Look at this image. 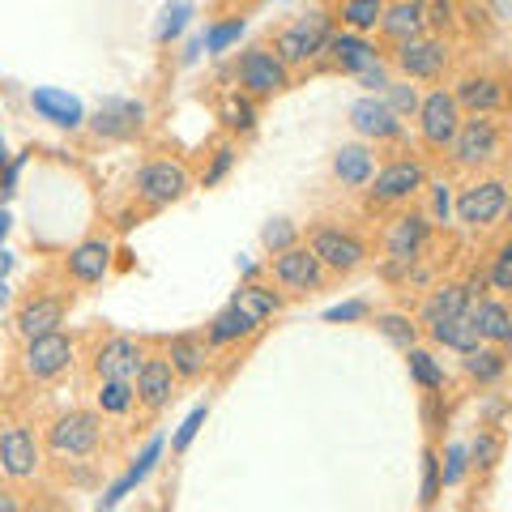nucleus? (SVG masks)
I'll use <instances>...</instances> for the list:
<instances>
[{"mask_svg":"<svg viewBox=\"0 0 512 512\" xmlns=\"http://www.w3.org/2000/svg\"><path fill=\"white\" fill-rule=\"evenodd\" d=\"M111 239L94 235V239H82L73 252H69V278L77 286H99L107 274H111Z\"/></svg>","mask_w":512,"mask_h":512,"instance_id":"obj_20","label":"nucleus"},{"mask_svg":"<svg viewBox=\"0 0 512 512\" xmlns=\"http://www.w3.org/2000/svg\"><path fill=\"white\" fill-rule=\"evenodd\" d=\"M466 474H470V448L466 444H448L444 457H440L444 487H461V483H466Z\"/></svg>","mask_w":512,"mask_h":512,"instance_id":"obj_41","label":"nucleus"},{"mask_svg":"<svg viewBox=\"0 0 512 512\" xmlns=\"http://www.w3.org/2000/svg\"><path fill=\"white\" fill-rule=\"evenodd\" d=\"M231 303H239V308H244L256 325H265L269 316H278L282 312V295L278 291H269V286H261V282H244L235 291V299Z\"/></svg>","mask_w":512,"mask_h":512,"instance_id":"obj_33","label":"nucleus"},{"mask_svg":"<svg viewBox=\"0 0 512 512\" xmlns=\"http://www.w3.org/2000/svg\"><path fill=\"white\" fill-rule=\"evenodd\" d=\"M205 419H210V406H197V410H192L188 419L180 423V431L171 436V453H188V444L197 440V431H201V423H205Z\"/></svg>","mask_w":512,"mask_h":512,"instance_id":"obj_49","label":"nucleus"},{"mask_svg":"<svg viewBox=\"0 0 512 512\" xmlns=\"http://www.w3.org/2000/svg\"><path fill=\"white\" fill-rule=\"evenodd\" d=\"M325 320H329V325H350V320H372V303H367V299L333 303V308H325Z\"/></svg>","mask_w":512,"mask_h":512,"instance_id":"obj_48","label":"nucleus"},{"mask_svg":"<svg viewBox=\"0 0 512 512\" xmlns=\"http://www.w3.org/2000/svg\"><path fill=\"white\" fill-rule=\"evenodd\" d=\"M491 9L500 22H512V0H491Z\"/></svg>","mask_w":512,"mask_h":512,"instance_id":"obj_54","label":"nucleus"},{"mask_svg":"<svg viewBox=\"0 0 512 512\" xmlns=\"http://www.w3.org/2000/svg\"><path fill=\"white\" fill-rule=\"evenodd\" d=\"M13 274V252H5V244H0V278Z\"/></svg>","mask_w":512,"mask_h":512,"instance_id":"obj_55","label":"nucleus"},{"mask_svg":"<svg viewBox=\"0 0 512 512\" xmlns=\"http://www.w3.org/2000/svg\"><path fill=\"white\" fill-rule=\"evenodd\" d=\"M329 64L338 73H350V77H359L363 69H372V64L380 60V52H376V43H367L359 30H342V35H333L329 39Z\"/></svg>","mask_w":512,"mask_h":512,"instance_id":"obj_24","label":"nucleus"},{"mask_svg":"<svg viewBox=\"0 0 512 512\" xmlns=\"http://www.w3.org/2000/svg\"><path fill=\"white\" fill-rule=\"evenodd\" d=\"M359 82H363L367 90H384V86H389V69H384V60H376L372 69H363Z\"/></svg>","mask_w":512,"mask_h":512,"instance_id":"obj_50","label":"nucleus"},{"mask_svg":"<svg viewBox=\"0 0 512 512\" xmlns=\"http://www.w3.org/2000/svg\"><path fill=\"white\" fill-rule=\"evenodd\" d=\"M504 218H508V227H512V197H508V205H504Z\"/></svg>","mask_w":512,"mask_h":512,"instance_id":"obj_60","label":"nucleus"},{"mask_svg":"<svg viewBox=\"0 0 512 512\" xmlns=\"http://www.w3.org/2000/svg\"><path fill=\"white\" fill-rule=\"evenodd\" d=\"M431 239V218L427 214H397L384 235V252H389V274H410V265L423 256Z\"/></svg>","mask_w":512,"mask_h":512,"instance_id":"obj_11","label":"nucleus"},{"mask_svg":"<svg viewBox=\"0 0 512 512\" xmlns=\"http://www.w3.org/2000/svg\"><path fill=\"white\" fill-rule=\"evenodd\" d=\"M9 227H13V218H9V210H0V244H5V235H9Z\"/></svg>","mask_w":512,"mask_h":512,"instance_id":"obj_56","label":"nucleus"},{"mask_svg":"<svg viewBox=\"0 0 512 512\" xmlns=\"http://www.w3.org/2000/svg\"><path fill=\"white\" fill-rule=\"evenodd\" d=\"M146 116H150L146 103H137V99H103L99 111H94L90 128L107 141H128L146 128Z\"/></svg>","mask_w":512,"mask_h":512,"instance_id":"obj_16","label":"nucleus"},{"mask_svg":"<svg viewBox=\"0 0 512 512\" xmlns=\"http://www.w3.org/2000/svg\"><path fill=\"white\" fill-rule=\"evenodd\" d=\"M487 278H491V291H512V239H504V244L495 248Z\"/></svg>","mask_w":512,"mask_h":512,"instance_id":"obj_46","label":"nucleus"},{"mask_svg":"<svg viewBox=\"0 0 512 512\" xmlns=\"http://www.w3.org/2000/svg\"><path fill=\"white\" fill-rule=\"evenodd\" d=\"M308 248L316 252V261L325 265L329 274H355L367 261V244L355 231H342V227H316L308 235Z\"/></svg>","mask_w":512,"mask_h":512,"instance_id":"obj_9","label":"nucleus"},{"mask_svg":"<svg viewBox=\"0 0 512 512\" xmlns=\"http://www.w3.org/2000/svg\"><path fill=\"white\" fill-rule=\"evenodd\" d=\"M376 30L384 39H393V43L419 39V35H427V5L423 0H389Z\"/></svg>","mask_w":512,"mask_h":512,"instance_id":"obj_23","label":"nucleus"},{"mask_svg":"<svg viewBox=\"0 0 512 512\" xmlns=\"http://www.w3.org/2000/svg\"><path fill=\"white\" fill-rule=\"evenodd\" d=\"M427 188V167L414 163V158H397V163L380 167L372 175V205H406L414 192Z\"/></svg>","mask_w":512,"mask_h":512,"instance_id":"obj_13","label":"nucleus"},{"mask_svg":"<svg viewBox=\"0 0 512 512\" xmlns=\"http://www.w3.org/2000/svg\"><path fill=\"white\" fill-rule=\"evenodd\" d=\"M470 295H466V286H457V282H444V286H436L427 299H423V312H419V320L423 325H440V320H448V316H457V312H470Z\"/></svg>","mask_w":512,"mask_h":512,"instance_id":"obj_30","label":"nucleus"},{"mask_svg":"<svg viewBox=\"0 0 512 512\" xmlns=\"http://www.w3.org/2000/svg\"><path fill=\"white\" fill-rule=\"evenodd\" d=\"M384 5H389V0H342V5H338V18H342L346 30H359V35H367V30L380 26Z\"/></svg>","mask_w":512,"mask_h":512,"instance_id":"obj_36","label":"nucleus"},{"mask_svg":"<svg viewBox=\"0 0 512 512\" xmlns=\"http://www.w3.org/2000/svg\"><path fill=\"white\" fill-rule=\"evenodd\" d=\"M350 128L367 141H397L406 133V120L380 99V94H363V99L350 107Z\"/></svg>","mask_w":512,"mask_h":512,"instance_id":"obj_14","label":"nucleus"},{"mask_svg":"<svg viewBox=\"0 0 512 512\" xmlns=\"http://www.w3.org/2000/svg\"><path fill=\"white\" fill-rule=\"evenodd\" d=\"M423 5H427V0H423Z\"/></svg>","mask_w":512,"mask_h":512,"instance_id":"obj_61","label":"nucleus"},{"mask_svg":"<svg viewBox=\"0 0 512 512\" xmlns=\"http://www.w3.org/2000/svg\"><path fill=\"white\" fill-rule=\"evenodd\" d=\"M73 355L77 346L69 333H43V338H30L22 346V376L35 380V384H47V380H60L64 372L73 367Z\"/></svg>","mask_w":512,"mask_h":512,"instance_id":"obj_4","label":"nucleus"},{"mask_svg":"<svg viewBox=\"0 0 512 512\" xmlns=\"http://www.w3.org/2000/svg\"><path fill=\"white\" fill-rule=\"evenodd\" d=\"M461 367H466L470 380L495 384V380H504V372H508V355H504V346H495V342H478L474 350L461 355Z\"/></svg>","mask_w":512,"mask_h":512,"instance_id":"obj_29","label":"nucleus"},{"mask_svg":"<svg viewBox=\"0 0 512 512\" xmlns=\"http://www.w3.org/2000/svg\"><path fill=\"white\" fill-rule=\"evenodd\" d=\"M461 286H466V295H470V299H483V295H487V286H491L487 269H474V274H470L466 282H461Z\"/></svg>","mask_w":512,"mask_h":512,"instance_id":"obj_52","label":"nucleus"},{"mask_svg":"<svg viewBox=\"0 0 512 512\" xmlns=\"http://www.w3.org/2000/svg\"><path fill=\"white\" fill-rule=\"evenodd\" d=\"M470 312H474V320H478V333H483V342L504 346V338L512 333V308H508V303L483 295V299L470 303Z\"/></svg>","mask_w":512,"mask_h":512,"instance_id":"obj_31","label":"nucleus"},{"mask_svg":"<svg viewBox=\"0 0 512 512\" xmlns=\"http://www.w3.org/2000/svg\"><path fill=\"white\" fill-rule=\"evenodd\" d=\"M235 146H218L214 150V158H210V167H205V175H201V188H218L222 180L231 175V167H235Z\"/></svg>","mask_w":512,"mask_h":512,"instance_id":"obj_47","label":"nucleus"},{"mask_svg":"<svg viewBox=\"0 0 512 512\" xmlns=\"http://www.w3.org/2000/svg\"><path fill=\"white\" fill-rule=\"evenodd\" d=\"M376 175V154L367 146H342L338 154H333V180H338L342 188H367Z\"/></svg>","mask_w":512,"mask_h":512,"instance_id":"obj_26","label":"nucleus"},{"mask_svg":"<svg viewBox=\"0 0 512 512\" xmlns=\"http://www.w3.org/2000/svg\"><path fill=\"white\" fill-rule=\"evenodd\" d=\"M269 274H274V282L282 286L286 295H312L325 286V274L329 269L316 261V252L308 244H291L274 252V261H269Z\"/></svg>","mask_w":512,"mask_h":512,"instance_id":"obj_5","label":"nucleus"},{"mask_svg":"<svg viewBox=\"0 0 512 512\" xmlns=\"http://www.w3.org/2000/svg\"><path fill=\"white\" fill-rule=\"evenodd\" d=\"M239 35H244V18L218 22V26L205 30V52H210V56H222L227 47H235V43H239Z\"/></svg>","mask_w":512,"mask_h":512,"instance_id":"obj_44","label":"nucleus"},{"mask_svg":"<svg viewBox=\"0 0 512 512\" xmlns=\"http://www.w3.org/2000/svg\"><path fill=\"white\" fill-rule=\"evenodd\" d=\"M504 355H508V363H512V333H508V338H504Z\"/></svg>","mask_w":512,"mask_h":512,"instance_id":"obj_59","label":"nucleus"},{"mask_svg":"<svg viewBox=\"0 0 512 512\" xmlns=\"http://www.w3.org/2000/svg\"><path fill=\"white\" fill-rule=\"evenodd\" d=\"M436 192H431V214H436L440 222H448V210H453V201H448V184H431Z\"/></svg>","mask_w":512,"mask_h":512,"instance_id":"obj_51","label":"nucleus"},{"mask_svg":"<svg viewBox=\"0 0 512 512\" xmlns=\"http://www.w3.org/2000/svg\"><path fill=\"white\" fill-rule=\"evenodd\" d=\"M30 107H35L47 124L69 128V133L86 124V107H82V99H73L69 90H56V86H35V90H30Z\"/></svg>","mask_w":512,"mask_h":512,"instance_id":"obj_22","label":"nucleus"},{"mask_svg":"<svg viewBox=\"0 0 512 512\" xmlns=\"http://www.w3.org/2000/svg\"><path fill=\"white\" fill-rule=\"evenodd\" d=\"M141 363H146V350L133 338H107L94 350V376L99 380H137Z\"/></svg>","mask_w":512,"mask_h":512,"instance_id":"obj_18","label":"nucleus"},{"mask_svg":"<svg viewBox=\"0 0 512 512\" xmlns=\"http://www.w3.org/2000/svg\"><path fill=\"white\" fill-rule=\"evenodd\" d=\"M22 167H26V154H22V158H13V163H5V188H0V192H5V197H9V192H13V184H18V175H22Z\"/></svg>","mask_w":512,"mask_h":512,"instance_id":"obj_53","label":"nucleus"},{"mask_svg":"<svg viewBox=\"0 0 512 512\" xmlns=\"http://www.w3.org/2000/svg\"><path fill=\"white\" fill-rule=\"evenodd\" d=\"M384 94V103H389L397 116L402 120H410V116H419V103H423V94H419V86H410V82H389L380 90Z\"/></svg>","mask_w":512,"mask_h":512,"instance_id":"obj_42","label":"nucleus"},{"mask_svg":"<svg viewBox=\"0 0 512 512\" xmlns=\"http://www.w3.org/2000/svg\"><path fill=\"white\" fill-rule=\"evenodd\" d=\"M427 338L444 346V350H457V355H466V350H474L478 342H483V333H478V320L474 312H457L440 320V325H427Z\"/></svg>","mask_w":512,"mask_h":512,"instance_id":"obj_25","label":"nucleus"},{"mask_svg":"<svg viewBox=\"0 0 512 512\" xmlns=\"http://www.w3.org/2000/svg\"><path fill=\"white\" fill-rule=\"evenodd\" d=\"M192 13H197V5H192V0H171V5L158 13L154 39H158V43H175V39L184 35V26L192 22Z\"/></svg>","mask_w":512,"mask_h":512,"instance_id":"obj_38","label":"nucleus"},{"mask_svg":"<svg viewBox=\"0 0 512 512\" xmlns=\"http://www.w3.org/2000/svg\"><path fill=\"white\" fill-rule=\"evenodd\" d=\"M261 244H265L269 252H282V248L299 244V231H295V222H291V218H274V222H265V231H261Z\"/></svg>","mask_w":512,"mask_h":512,"instance_id":"obj_45","label":"nucleus"},{"mask_svg":"<svg viewBox=\"0 0 512 512\" xmlns=\"http://www.w3.org/2000/svg\"><path fill=\"white\" fill-rule=\"evenodd\" d=\"M500 453H504V440L495 436V431H478V440L470 444V470H478V474L495 470Z\"/></svg>","mask_w":512,"mask_h":512,"instance_id":"obj_40","label":"nucleus"},{"mask_svg":"<svg viewBox=\"0 0 512 512\" xmlns=\"http://www.w3.org/2000/svg\"><path fill=\"white\" fill-rule=\"evenodd\" d=\"M504 205H508L504 180H478L457 197V218L466 227H491L495 218H504Z\"/></svg>","mask_w":512,"mask_h":512,"instance_id":"obj_15","label":"nucleus"},{"mask_svg":"<svg viewBox=\"0 0 512 512\" xmlns=\"http://www.w3.org/2000/svg\"><path fill=\"white\" fill-rule=\"evenodd\" d=\"M175 384H180V376H175V367H171L167 355L163 359H146L141 363V372H137V380H133L141 410L163 414L171 406V397H175Z\"/></svg>","mask_w":512,"mask_h":512,"instance_id":"obj_17","label":"nucleus"},{"mask_svg":"<svg viewBox=\"0 0 512 512\" xmlns=\"http://www.w3.org/2000/svg\"><path fill=\"white\" fill-rule=\"evenodd\" d=\"M167 359L180 380H201L205 367H210V346L201 338H192V333H180V338L167 342Z\"/></svg>","mask_w":512,"mask_h":512,"instance_id":"obj_27","label":"nucleus"},{"mask_svg":"<svg viewBox=\"0 0 512 512\" xmlns=\"http://www.w3.org/2000/svg\"><path fill=\"white\" fill-rule=\"evenodd\" d=\"M133 402H137L133 380H103V389H99V410L103 414H128Z\"/></svg>","mask_w":512,"mask_h":512,"instance_id":"obj_39","label":"nucleus"},{"mask_svg":"<svg viewBox=\"0 0 512 512\" xmlns=\"http://www.w3.org/2000/svg\"><path fill=\"white\" fill-rule=\"evenodd\" d=\"M158 457H163V440H158V436H154V440H150L146 448H141V457L133 461V466H128V474H124V478H120V483H116V487H111V491L103 495V500H99V508H116V504L124 500V495H128V491H133V487H137V483H146V478H150V470L158 466Z\"/></svg>","mask_w":512,"mask_h":512,"instance_id":"obj_32","label":"nucleus"},{"mask_svg":"<svg viewBox=\"0 0 512 512\" xmlns=\"http://www.w3.org/2000/svg\"><path fill=\"white\" fill-rule=\"evenodd\" d=\"M235 82L244 94H252V99H274V94L291 86V69H286L278 52H269V47H248L235 64Z\"/></svg>","mask_w":512,"mask_h":512,"instance_id":"obj_3","label":"nucleus"},{"mask_svg":"<svg viewBox=\"0 0 512 512\" xmlns=\"http://www.w3.org/2000/svg\"><path fill=\"white\" fill-rule=\"evenodd\" d=\"M406 367H410V380L419 384L423 393H440L444 389V367H440V359L431 355V350L410 346L406 350Z\"/></svg>","mask_w":512,"mask_h":512,"instance_id":"obj_34","label":"nucleus"},{"mask_svg":"<svg viewBox=\"0 0 512 512\" xmlns=\"http://www.w3.org/2000/svg\"><path fill=\"white\" fill-rule=\"evenodd\" d=\"M440 491H444V478H440V453L436 448H423V483H419V500L431 508L440 500Z\"/></svg>","mask_w":512,"mask_h":512,"instance_id":"obj_43","label":"nucleus"},{"mask_svg":"<svg viewBox=\"0 0 512 512\" xmlns=\"http://www.w3.org/2000/svg\"><path fill=\"white\" fill-rule=\"evenodd\" d=\"M5 303H9V278H0V312H5Z\"/></svg>","mask_w":512,"mask_h":512,"instance_id":"obj_57","label":"nucleus"},{"mask_svg":"<svg viewBox=\"0 0 512 512\" xmlns=\"http://www.w3.org/2000/svg\"><path fill=\"white\" fill-rule=\"evenodd\" d=\"M64 299L60 295H35L22 303L18 320H13V329H18V338L30 342V338H43V333H56L64 325Z\"/></svg>","mask_w":512,"mask_h":512,"instance_id":"obj_21","label":"nucleus"},{"mask_svg":"<svg viewBox=\"0 0 512 512\" xmlns=\"http://www.w3.org/2000/svg\"><path fill=\"white\" fill-rule=\"evenodd\" d=\"M218 120L231 128V133H252L256 128V99L252 94H244V90H231L227 99H222V107H218Z\"/></svg>","mask_w":512,"mask_h":512,"instance_id":"obj_35","label":"nucleus"},{"mask_svg":"<svg viewBox=\"0 0 512 512\" xmlns=\"http://www.w3.org/2000/svg\"><path fill=\"white\" fill-rule=\"evenodd\" d=\"M43 466V444L35 440V431H26L22 423H5L0 427V474L9 483H26L35 478Z\"/></svg>","mask_w":512,"mask_h":512,"instance_id":"obj_10","label":"nucleus"},{"mask_svg":"<svg viewBox=\"0 0 512 512\" xmlns=\"http://www.w3.org/2000/svg\"><path fill=\"white\" fill-rule=\"evenodd\" d=\"M103 440V419L94 410H69L47 427V448L52 457L60 461H73V457H90Z\"/></svg>","mask_w":512,"mask_h":512,"instance_id":"obj_2","label":"nucleus"},{"mask_svg":"<svg viewBox=\"0 0 512 512\" xmlns=\"http://www.w3.org/2000/svg\"><path fill=\"white\" fill-rule=\"evenodd\" d=\"M461 120H466V111H461V103L453 99V90L423 94V103H419V137L427 141V150H448L453 146Z\"/></svg>","mask_w":512,"mask_h":512,"instance_id":"obj_8","label":"nucleus"},{"mask_svg":"<svg viewBox=\"0 0 512 512\" xmlns=\"http://www.w3.org/2000/svg\"><path fill=\"white\" fill-rule=\"evenodd\" d=\"M329 39H333V18L325 9H312V13H303V18H295L291 26L278 30L274 52L286 69H295V64H312V60L325 56Z\"/></svg>","mask_w":512,"mask_h":512,"instance_id":"obj_1","label":"nucleus"},{"mask_svg":"<svg viewBox=\"0 0 512 512\" xmlns=\"http://www.w3.org/2000/svg\"><path fill=\"white\" fill-rule=\"evenodd\" d=\"M448 60H453V52H448V43L436 35L406 39V43H397V52H393V64L406 82H440Z\"/></svg>","mask_w":512,"mask_h":512,"instance_id":"obj_7","label":"nucleus"},{"mask_svg":"<svg viewBox=\"0 0 512 512\" xmlns=\"http://www.w3.org/2000/svg\"><path fill=\"white\" fill-rule=\"evenodd\" d=\"M192 188V175L184 163H171V158H154L137 171V197L150 205V210H167V205L184 201Z\"/></svg>","mask_w":512,"mask_h":512,"instance_id":"obj_6","label":"nucleus"},{"mask_svg":"<svg viewBox=\"0 0 512 512\" xmlns=\"http://www.w3.org/2000/svg\"><path fill=\"white\" fill-rule=\"evenodd\" d=\"M453 99L461 103V111H470V116H491V111H500L508 103V90H504L500 77L470 73V77H461V82H457Z\"/></svg>","mask_w":512,"mask_h":512,"instance_id":"obj_19","label":"nucleus"},{"mask_svg":"<svg viewBox=\"0 0 512 512\" xmlns=\"http://www.w3.org/2000/svg\"><path fill=\"white\" fill-rule=\"evenodd\" d=\"M5 163H9V146H5V137H0V171H5Z\"/></svg>","mask_w":512,"mask_h":512,"instance_id":"obj_58","label":"nucleus"},{"mask_svg":"<svg viewBox=\"0 0 512 512\" xmlns=\"http://www.w3.org/2000/svg\"><path fill=\"white\" fill-rule=\"evenodd\" d=\"M453 163L457 167H483V163H495L500 158V128H495L491 116H470L461 120L457 137H453Z\"/></svg>","mask_w":512,"mask_h":512,"instance_id":"obj_12","label":"nucleus"},{"mask_svg":"<svg viewBox=\"0 0 512 512\" xmlns=\"http://www.w3.org/2000/svg\"><path fill=\"white\" fill-rule=\"evenodd\" d=\"M376 333L389 346H397V350H410V346H419V325L406 316V312H380L376 316Z\"/></svg>","mask_w":512,"mask_h":512,"instance_id":"obj_37","label":"nucleus"},{"mask_svg":"<svg viewBox=\"0 0 512 512\" xmlns=\"http://www.w3.org/2000/svg\"><path fill=\"white\" fill-rule=\"evenodd\" d=\"M261 329L256 320L239 308V303H227L214 320H210V329H205V338H210V346H235V342H244V338H252V333Z\"/></svg>","mask_w":512,"mask_h":512,"instance_id":"obj_28","label":"nucleus"}]
</instances>
